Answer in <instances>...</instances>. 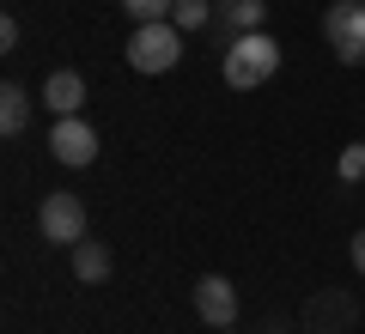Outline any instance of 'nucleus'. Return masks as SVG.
<instances>
[{"label": "nucleus", "instance_id": "obj_1", "mask_svg": "<svg viewBox=\"0 0 365 334\" xmlns=\"http://www.w3.org/2000/svg\"><path fill=\"white\" fill-rule=\"evenodd\" d=\"M280 73V43L268 31H250V37H232L225 43V85L232 91H256Z\"/></svg>", "mask_w": 365, "mask_h": 334}, {"label": "nucleus", "instance_id": "obj_2", "mask_svg": "<svg viewBox=\"0 0 365 334\" xmlns=\"http://www.w3.org/2000/svg\"><path fill=\"white\" fill-rule=\"evenodd\" d=\"M177 61H182V31L170 25V19L134 25V37H128V67L134 73H170Z\"/></svg>", "mask_w": 365, "mask_h": 334}, {"label": "nucleus", "instance_id": "obj_3", "mask_svg": "<svg viewBox=\"0 0 365 334\" xmlns=\"http://www.w3.org/2000/svg\"><path fill=\"white\" fill-rule=\"evenodd\" d=\"M37 231H43V244H86V201L79 194H67V189H55V194H43V207H37Z\"/></svg>", "mask_w": 365, "mask_h": 334}, {"label": "nucleus", "instance_id": "obj_4", "mask_svg": "<svg viewBox=\"0 0 365 334\" xmlns=\"http://www.w3.org/2000/svg\"><path fill=\"white\" fill-rule=\"evenodd\" d=\"M323 31H329V49H335L347 67L365 61V0H335L329 19H323Z\"/></svg>", "mask_w": 365, "mask_h": 334}, {"label": "nucleus", "instance_id": "obj_5", "mask_svg": "<svg viewBox=\"0 0 365 334\" xmlns=\"http://www.w3.org/2000/svg\"><path fill=\"white\" fill-rule=\"evenodd\" d=\"M49 152L61 158L67 170H86L91 158H98V134H91V122H86V116H55V128H49Z\"/></svg>", "mask_w": 365, "mask_h": 334}, {"label": "nucleus", "instance_id": "obj_6", "mask_svg": "<svg viewBox=\"0 0 365 334\" xmlns=\"http://www.w3.org/2000/svg\"><path fill=\"white\" fill-rule=\"evenodd\" d=\"M195 316L207 322V328H232L237 322V292L225 273H201L195 280Z\"/></svg>", "mask_w": 365, "mask_h": 334}, {"label": "nucleus", "instance_id": "obj_7", "mask_svg": "<svg viewBox=\"0 0 365 334\" xmlns=\"http://www.w3.org/2000/svg\"><path fill=\"white\" fill-rule=\"evenodd\" d=\"M43 103H49L55 116H86V79H79L73 67L49 73V85H43Z\"/></svg>", "mask_w": 365, "mask_h": 334}, {"label": "nucleus", "instance_id": "obj_8", "mask_svg": "<svg viewBox=\"0 0 365 334\" xmlns=\"http://www.w3.org/2000/svg\"><path fill=\"white\" fill-rule=\"evenodd\" d=\"M213 19H220L232 37H250V31L268 25V0H213Z\"/></svg>", "mask_w": 365, "mask_h": 334}, {"label": "nucleus", "instance_id": "obj_9", "mask_svg": "<svg viewBox=\"0 0 365 334\" xmlns=\"http://www.w3.org/2000/svg\"><path fill=\"white\" fill-rule=\"evenodd\" d=\"M25 122H31V91L0 85V134H25Z\"/></svg>", "mask_w": 365, "mask_h": 334}, {"label": "nucleus", "instance_id": "obj_10", "mask_svg": "<svg viewBox=\"0 0 365 334\" xmlns=\"http://www.w3.org/2000/svg\"><path fill=\"white\" fill-rule=\"evenodd\" d=\"M73 273H79L86 286L110 280V249H104V244H91V237H86V244H73Z\"/></svg>", "mask_w": 365, "mask_h": 334}, {"label": "nucleus", "instance_id": "obj_11", "mask_svg": "<svg viewBox=\"0 0 365 334\" xmlns=\"http://www.w3.org/2000/svg\"><path fill=\"white\" fill-rule=\"evenodd\" d=\"M170 25L189 37V31H201V25H213V0H177L170 6Z\"/></svg>", "mask_w": 365, "mask_h": 334}, {"label": "nucleus", "instance_id": "obj_12", "mask_svg": "<svg viewBox=\"0 0 365 334\" xmlns=\"http://www.w3.org/2000/svg\"><path fill=\"white\" fill-rule=\"evenodd\" d=\"M170 6H177V0H122V13H128L134 25H158V19H170Z\"/></svg>", "mask_w": 365, "mask_h": 334}, {"label": "nucleus", "instance_id": "obj_13", "mask_svg": "<svg viewBox=\"0 0 365 334\" xmlns=\"http://www.w3.org/2000/svg\"><path fill=\"white\" fill-rule=\"evenodd\" d=\"M335 170H341V182H359V177H365V140H353V146H341V158H335Z\"/></svg>", "mask_w": 365, "mask_h": 334}, {"label": "nucleus", "instance_id": "obj_14", "mask_svg": "<svg viewBox=\"0 0 365 334\" xmlns=\"http://www.w3.org/2000/svg\"><path fill=\"white\" fill-rule=\"evenodd\" d=\"M0 49H6V55L19 49V19H0Z\"/></svg>", "mask_w": 365, "mask_h": 334}, {"label": "nucleus", "instance_id": "obj_15", "mask_svg": "<svg viewBox=\"0 0 365 334\" xmlns=\"http://www.w3.org/2000/svg\"><path fill=\"white\" fill-rule=\"evenodd\" d=\"M353 268H359V280H365V231H353Z\"/></svg>", "mask_w": 365, "mask_h": 334}, {"label": "nucleus", "instance_id": "obj_16", "mask_svg": "<svg viewBox=\"0 0 365 334\" xmlns=\"http://www.w3.org/2000/svg\"><path fill=\"white\" fill-rule=\"evenodd\" d=\"M220 334H237V328H220Z\"/></svg>", "mask_w": 365, "mask_h": 334}]
</instances>
